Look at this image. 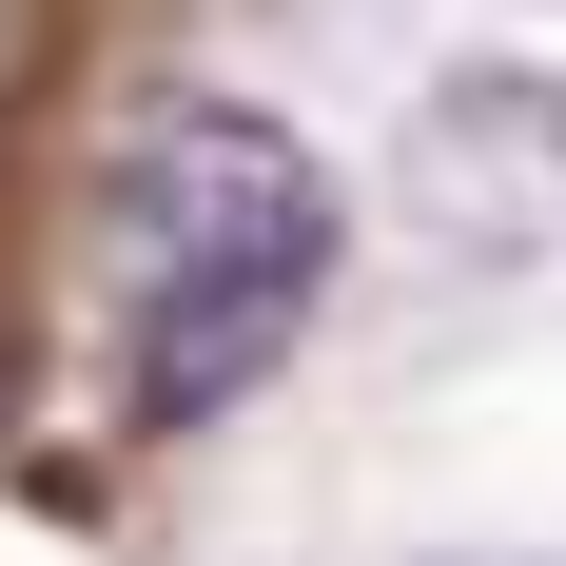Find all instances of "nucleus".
I'll list each match as a JSON object with an SVG mask.
<instances>
[{
	"instance_id": "obj_1",
	"label": "nucleus",
	"mask_w": 566,
	"mask_h": 566,
	"mask_svg": "<svg viewBox=\"0 0 566 566\" xmlns=\"http://www.w3.org/2000/svg\"><path fill=\"white\" fill-rule=\"evenodd\" d=\"M333 274V157L254 98H176L117 157V313H137V410L196 430L313 333Z\"/></svg>"
},
{
	"instance_id": "obj_2",
	"label": "nucleus",
	"mask_w": 566,
	"mask_h": 566,
	"mask_svg": "<svg viewBox=\"0 0 566 566\" xmlns=\"http://www.w3.org/2000/svg\"><path fill=\"white\" fill-rule=\"evenodd\" d=\"M430 254H566V59H450L391 137Z\"/></svg>"
},
{
	"instance_id": "obj_3",
	"label": "nucleus",
	"mask_w": 566,
	"mask_h": 566,
	"mask_svg": "<svg viewBox=\"0 0 566 566\" xmlns=\"http://www.w3.org/2000/svg\"><path fill=\"white\" fill-rule=\"evenodd\" d=\"M430 566H566V547H430Z\"/></svg>"
}]
</instances>
